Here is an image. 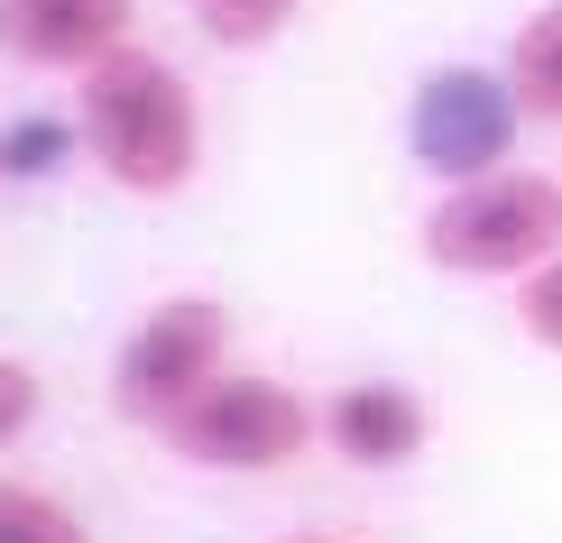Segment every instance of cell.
<instances>
[{
  "label": "cell",
  "instance_id": "obj_1",
  "mask_svg": "<svg viewBox=\"0 0 562 543\" xmlns=\"http://www.w3.org/2000/svg\"><path fill=\"white\" fill-rule=\"evenodd\" d=\"M65 129H75V148L92 157V176L111 194L176 203L203 176V92L157 46H121L111 65H92L75 83V121Z\"/></svg>",
  "mask_w": 562,
  "mask_h": 543
},
{
  "label": "cell",
  "instance_id": "obj_2",
  "mask_svg": "<svg viewBox=\"0 0 562 543\" xmlns=\"http://www.w3.org/2000/svg\"><path fill=\"white\" fill-rule=\"evenodd\" d=\"M415 249L434 276H461V286H526L535 268L562 258V176L498 167L471 184H442L415 222Z\"/></svg>",
  "mask_w": 562,
  "mask_h": 543
},
{
  "label": "cell",
  "instance_id": "obj_3",
  "mask_svg": "<svg viewBox=\"0 0 562 543\" xmlns=\"http://www.w3.org/2000/svg\"><path fill=\"white\" fill-rule=\"evenodd\" d=\"M240 369V323H231L222 295H157L148 314L111 341V369H102V396L111 415L138 423V433H167V423L194 406L213 377Z\"/></svg>",
  "mask_w": 562,
  "mask_h": 543
},
{
  "label": "cell",
  "instance_id": "obj_4",
  "mask_svg": "<svg viewBox=\"0 0 562 543\" xmlns=\"http://www.w3.org/2000/svg\"><path fill=\"white\" fill-rule=\"evenodd\" d=\"M157 442H167L184 470L277 479V470H295L304 452H323V396H304V387H286V377H268V369H231Z\"/></svg>",
  "mask_w": 562,
  "mask_h": 543
},
{
  "label": "cell",
  "instance_id": "obj_5",
  "mask_svg": "<svg viewBox=\"0 0 562 543\" xmlns=\"http://www.w3.org/2000/svg\"><path fill=\"white\" fill-rule=\"evenodd\" d=\"M507 138H517V102H507L498 65H434V75L415 83L406 148H415V167L434 176V194H442V184H471V176L517 167Z\"/></svg>",
  "mask_w": 562,
  "mask_h": 543
},
{
  "label": "cell",
  "instance_id": "obj_6",
  "mask_svg": "<svg viewBox=\"0 0 562 543\" xmlns=\"http://www.w3.org/2000/svg\"><path fill=\"white\" fill-rule=\"evenodd\" d=\"M121 46H138V0H0V65L19 75L83 83Z\"/></svg>",
  "mask_w": 562,
  "mask_h": 543
},
{
  "label": "cell",
  "instance_id": "obj_7",
  "mask_svg": "<svg viewBox=\"0 0 562 543\" xmlns=\"http://www.w3.org/2000/svg\"><path fill=\"white\" fill-rule=\"evenodd\" d=\"M434 442V406L406 387V377H341L323 396V452L387 479V470H415Z\"/></svg>",
  "mask_w": 562,
  "mask_h": 543
},
{
  "label": "cell",
  "instance_id": "obj_8",
  "mask_svg": "<svg viewBox=\"0 0 562 543\" xmlns=\"http://www.w3.org/2000/svg\"><path fill=\"white\" fill-rule=\"evenodd\" d=\"M498 75H507V102H517L526 129H562V0L526 10L498 46Z\"/></svg>",
  "mask_w": 562,
  "mask_h": 543
},
{
  "label": "cell",
  "instance_id": "obj_9",
  "mask_svg": "<svg viewBox=\"0 0 562 543\" xmlns=\"http://www.w3.org/2000/svg\"><path fill=\"white\" fill-rule=\"evenodd\" d=\"M304 0H194V29L222 46V56H268L277 37L295 29Z\"/></svg>",
  "mask_w": 562,
  "mask_h": 543
},
{
  "label": "cell",
  "instance_id": "obj_10",
  "mask_svg": "<svg viewBox=\"0 0 562 543\" xmlns=\"http://www.w3.org/2000/svg\"><path fill=\"white\" fill-rule=\"evenodd\" d=\"M0 543H92L83 507L37 479H0Z\"/></svg>",
  "mask_w": 562,
  "mask_h": 543
},
{
  "label": "cell",
  "instance_id": "obj_11",
  "mask_svg": "<svg viewBox=\"0 0 562 543\" xmlns=\"http://www.w3.org/2000/svg\"><path fill=\"white\" fill-rule=\"evenodd\" d=\"M37 415H46V377L0 350V452H19V442L37 433Z\"/></svg>",
  "mask_w": 562,
  "mask_h": 543
},
{
  "label": "cell",
  "instance_id": "obj_12",
  "mask_svg": "<svg viewBox=\"0 0 562 543\" xmlns=\"http://www.w3.org/2000/svg\"><path fill=\"white\" fill-rule=\"evenodd\" d=\"M517 332L544 350V360H562V258H553V268H535L526 286H517Z\"/></svg>",
  "mask_w": 562,
  "mask_h": 543
},
{
  "label": "cell",
  "instance_id": "obj_13",
  "mask_svg": "<svg viewBox=\"0 0 562 543\" xmlns=\"http://www.w3.org/2000/svg\"><path fill=\"white\" fill-rule=\"evenodd\" d=\"M286 543H350V534H286Z\"/></svg>",
  "mask_w": 562,
  "mask_h": 543
}]
</instances>
